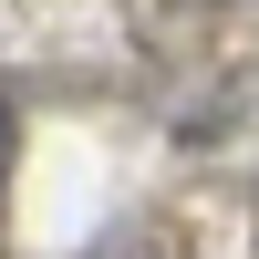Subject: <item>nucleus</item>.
<instances>
[{"label":"nucleus","mask_w":259,"mask_h":259,"mask_svg":"<svg viewBox=\"0 0 259 259\" xmlns=\"http://www.w3.org/2000/svg\"><path fill=\"white\" fill-rule=\"evenodd\" d=\"M0 166H11V114H0Z\"/></svg>","instance_id":"obj_1"}]
</instances>
